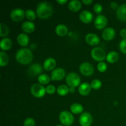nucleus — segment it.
<instances>
[{
	"instance_id": "16",
	"label": "nucleus",
	"mask_w": 126,
	"mask_h": 126,
	"mask_svg": "<svg viewBox=\"0 0 126 126\" xmlns=\"http://www.w3.org/2000/svg\"><path fill=\"white\" fill-rule=\"evenodd\" d=\"M79 18L84 23H89L93 19V15L90 11H83L80 13Z\"/></svg>"
},
{
	"instance_id": "1",
	"label": "nucleus",
	"mask_w": 126,
	"mask_h": 126,
	"mask_svg": "<svg viewBox=\"0 0 126 126\" xmlns=\"http://www.w3.org/2000/svg\"><path fill=\"white\" fill-rule=\"evenodd\" d=\"M33 54L30 49L28 48H22L16 53V60L20 63L27 65L30 63L33 59Z\"/></svg>"
},
{
	"instance_id": "30",
	"label": "nucleus",
	"mask_w": 126,
	"mask_h": 126,
	"mask_svg": "<svg viewBox=\"0 0 126 126\" xmlns=\"http://www.w3.org/2000/svg\"><path fill=\"white\" fill-rule=\"evenodd\" d=\"M25 15L30 20H33L36 18V14L34 11L32 9H27L25 11Z\"/></svg>"
},
{
	"instance_id": "18",
	"label": "nucleus",
	"mask_w": 126,
	"mask_h": 126,
	"mask_svg": "<svg viewBox=\"0 0 126 126\" xmlns=\"http://www.w3.org/2000/svg\"><path fill=\"white\" fill-rule=\"evenodd\" d=\"M55 65H56V61L53 58H47L44 62V68L47 71H50L54 69Z\"/></svg>"
},
{
	"instance_id": "17",
	"label": "nucleus",
	"mask_w": 126,
	"mask_h": 126,
	"mask_svg": "<svg viewBox=\"0 0 126 126\" xmlns=\"http://www.w3.org/2000/svg\"><path fill=\"white\" fill-rule=\"evenodd\" d=\"M91 86L88 82H83L79 86L78 91L82 95H87L91 92Z\"/></svg>"
},
{
	"instance_id": "13",
	"label": "nucleus",
	"mask_w": 126,
	"mask_h": 126,
	"mask_svg": "<svg viewBox=\"0 0 126 126\" xmlns=\"http://www.w3.org/2000/svg\"><path fill=\"white\" fill-rule=\"evenodd\" d=\"M115 36V31L111 27H108L103 30L102 32V37L106 41H110L113 39Z\"/></svg>"
},
{
	"instance_id": "35",
	"label": "nucleus",
	"mask_w": 126,
	"mask_h": 126,
	"mask_svg": "<svg viewBox=\"0 0 126 126\" xmlns=\"http://www.w3.org/2000/svg\"><path fill=\"white\" fill-rule=\"evenodd\" d=\"M46 91L47 94H53L55 92V87L53 85H49L46 87Z\"/></svg>"
},
{
	"instance_id": "37",
	"label": "nucleus",
	"mask_w": 126,
	"mask_h": 126,
	"mask_svg": "<svg viewBox=\"0 0 126 126\" xmlns=\"http://www.w3.org/2000/svg\"><path fill=\"white\" fill-rule=\"evenodd\" d=\"M120 34L124 39L126 38V29L125 28H123L120 32Z\"/></svg>"
},
{
	"instance_id": "42",
	"label": "nucleus",
	"mask_w": 126,
	"mask_h": 126,
	"mask_svg": "<svg viewBox=\"0 0 126 126\" xmlns=\"http://www.w3.org/2000/svg\"><path fill=\"white\" fill-rule=\"evenodd\" d=\"M61 126V125H57V126Z\"/></svg>"
},
{
	"instance_id": "25",
	"label": "nucleus",
	"mask_w": 126,
	"mask_h": 126,
	"mask_svg": "<svg viewBox=\"0 0 126 126\" xmlns=\"http://www.w3.org/2000/svg\"><path fill=\"white\" fill-rule=\"evenodd\" d=\"M71 111L74 114H79L83 111V107L81 104L78 103H75L71 105L70 107Z\"/></svg>"
},
{
	"instance_id": "8",
	"label": "nucleus",
	"mask_w": 126,
	"mask_h": 126,
	"mask_svg": "<svg viewBox=\"0 0 126 126\" xmlns=\"http://www.w3.org/2000/svg\"><path fill=\"white\" fill-rule=\"evenodd\" d=\"M79 70L84 76H91L93 74L94 69L92 64L88 62H84L80 65Z\"/></svg>"
},
{
	"instance_id": "3",
	"label": "nucleus",
	"mask_w": 126,
	"mask_h": 126,
	"mask_svg": "<svg viewBox=\"0 0 126 126\" xmlns=\"http://www.w3.org/2000/svg\"><path fill=\"white\" fill-rule=\"evenodd\" d=\"M59 119L63 125L69 126L71 125L73 123L74 116L70 112L68 111H63L60 113Z\"/></svg>"
},
{
	"instance_id": "12",
	"label": "nucleus",
	"mask_w": 126,
	"mask_h": 126,
	"mask_svg": "<svg viewBox=\"0 0 126 126\" xmlns=\"http://www.w3.org/2000/svg\"><path fill=\"white\" fill-rule=\"evenodd\" d=\"M65 76V71L62 68L54 69L51 73V79L54 81H60Z\"/></svg>"
},
{
	"instance_id": "7",
	"label": "nucleus",
	"mask_w": 126,
	"mask_h": 126,
	"mask_svg": "<svg viewBox=\"0 0 126 126\" xmlns=\"http://www.w3.org/2000/svg\"><path fill=\"white\" fill-rule=\"evenodd\" d=\"M11 18L15 22H19L23 20L25 17L24 10L21 8H16L12 10L10 14Z\"/></svg>"
},
{
	"instance_id": "32",
	"label": "nucleus",
	"mask_w": 126,
	"mask_h": 126,
	"mask_svg": "<svg viewBox=\"0 0 126 126\" xmlns=\"http://www.w3.org/2000/svg\"><path fill=\"white\" fill-rule=\"evenodd\" d=\"M97 69H98V71H100V72H104L107 70V65L103 62H101L99 63L97 65Z\"/></svg>"
},
{
	"instance_id": "4",
	"label": "nucleus",
	"mask_w": 126,
	"mask_h": 126,
	"mask_svg": "<svg viewBox=\"0 0 126 126\" xmlns=\"http://www.w3.org/2000/svg\"><path fill=\"white\" fill-rule=\"evenodd\" d=\"M66 82L70 87H75L79 86L81 82V79L78 74L71 72L66 76Z\"/></svg>"
},
{
	"instance_id": "26",
	"label": "nucleus",
	"mask_w": 126,
	"mask_h": 126,
	"mask_svg": "<svg viewBox=\"0 0 126 126\" xmlns=\"http://www.w3.org/2000/svg\"><path fill=\"white\" fill-rule=\"evenodd\" d=\"M9 62V57L7 54L3 51L0 52V65L1 66H6Z\"/></svg>"
},
{
	"instance_id": "11",
	"label": "nucleus",
	"mask_w": 126,
	"mask_h": 126,
	"mask_svg": "<svg viewBox=\"0 0 126 126\" xmlns=\"http://www.w3.org/2000/svg\"><path fill=\"white\" fill-rule=\"evenodd\" d=\"M108 23L107 18L103 15H98L94 21V25L97 29H102L107 25Z\"/></svg>"
},
{
	"instance_id": "38",
	"label": "nucleus",
	"mask_w": 126,
	"mask_h": 126,
	"mask_svg": "<svg viewBox=\"0 0 126 126\" xmlns=\"http://www.w3.org/2000/svg\"><path fill=\"white\" fill-rule=\"evenodd\" d=\"M111 7L113 9H116L118 8V4L116 2H114V1H113V2H111Z\"/></svg>"
},
{
	"instance_id": "28",
	"label": "nucleus",
	"mask_w": 126,
	"mask_h": 126,
	"mask_svg": "<svg viewBox=\"0 0 126 126\" xmlns=\"http://www.w3.org/2000/svg\"><path fill=\"white\" fill-rule=\"evenodd\" d=\"M9 33V28L3 23L0 24V36L4 37L7 36Z\"/></svg>"
},
{
	"instance_id": "31",
	"label": "nucleus",
	"mask_w": 126,
	"mask_h": 126,
	"mask_svg": "<svg viewBox=\"0 0 126 126\" xmlns=\"http://www.w3.org/2000/svg\"><path fill=\"white\" fill-rule=\"evenodd\" d=\"M91 86V87L94 89H98L102 86V82L98 79H94L92 81Z\"/></svg>"
},
{
	"instance_id": "36",
	"label": "nucleus",
	"mask_w": 126,
	"mask_h": 126,
	"mask_svg": "<svg viewBox=\"0 0 126 126\" xmlns=\"http://www.w3.org/2000/svg\"><path fill=\"white\" fill-rule=\"evenodd\" d=\"M102 9H103L102 6L100 3H96L94 6V10L97 14L101 13L102 11Z\"/></svg>"
},
{
	"instance_id": "22",
	"label": "nucleus",
	"mask_w": 126,
	"mask_h": 126,
	"mask_svg": "<svg viewBox=\"0 0 126 126\" xmlns=\"http://www.w3.org/2000/svg\"><path fill=\"white\" fill-rule=\"evenodd\" d=\"M81 7V3L78 0H72L70 1L68 4V8L71 11H79Z\"/></svg>"
},
{
	"instance_id": "40",
	"label": "nucleus",
	"mask_w": 126,
	"mask_h": 126,
	"mask_svg": "<svg viewBox=\"0 0 126 126\" xmlns=\"http://www.w3.org/2000/svg\"><path fill=\"white\" fill-rule=\"evenodd\" d=\"M58 3L60 4H65L66 2H67V0H57Z\"/></svg>"
},
{
	"instance_id": "27",
	"label": "nucleus",
	"mask_w": 126,
	"mask_h": 126,
	"mask_svg": "<svg viewBox=\"0 0 126 126\" xmlns=\"http://www.w3.org/2000/svg\"><path fill=\"white\" fill-rule=\"evenodd\" d=\"M68 92H70V91H69V88L67 86H66V85H60V86H59L57 88V93L59 94L60 95H66L68 93Z\"/></svg>"
},
{
	"instance_id": "41",
	"label": "nucleus",
	"mask_w": 126,
	"mask_h": 126,
	"mask_svg": "<svg viewBox=\"0 0 126 126\" xmlns=\"http://www.w3.org/2000/svg\"><path fill=\"white\" fill-rule=\"evenodd\" d=\"M69 91H70L71 93H73V92L75 91V87H70V88L69 89Z\"/></svg>"
},
{
	"instance_id": "20",
	"label": "nucleus",
	"mask_w": 126,
	"mask_h": 126,
	"mask_svg": "<svg viewBox=\"0 0 126 126\" xmlns=\"http://www.w3.org/2000/svg\"><path fill=\"white\" fill-rule=\"evenodd\" d=\"M12 43L11 39L7 38H3L1 39L0 43V47L1 49L3 50H7L10 49L12 47Z\"/></svg>"
},
{
	"instance_id": "33",
	"label": "nucleus",
	"mask_w": 126,
	"mask_h": 126,
	"mask_svg": "<svg viewBox=\"0 0 126 126\" xmlns=\"http://www.w3.org/2000/svg\"><path fill=\"white\" fill-rule=\"evenodd\" d=\"M119 48L122 52L126 54V38L121 41L119 43Z\"/></svg>"
},
{
	"instance_id": "10",
	"label": "nucleus",
	"mask_w": 126,
	"mask_h": 126,
	"mask_svg": "<svg viewBox=\"0 0 126 126\" xmlns=\"http://www.w3.org/2000/svg\"><path fill=\"white\" fill-rule=\"evenodd\" d=\"M43 68L38 63H33L29 66L28 69V74L30 77H35L39 74L41 73Z\"/></svg>"
},
{
	"instance_id": "21",
	"label": "nucleus",
	"mask_w": 126,
	"mask_h": 126,
	"mask_svg": "<svg viewBox=\"0 0 126 126\" xmlns=\"http://www.w3.org/2000/svg\"><path fill=\"white\" fill-rule=\"evenodd\" d=\"M17 41L20 45L26 46L29 43V38L25 33H20L17 36Z\"/></svg>"
},
{
	"instance_id": "29",
	"label": "nucleus",
	"mask_w": 126,
	"mask_h": 126,
	"mask_svg": "<svg viewBox=\"0 0 126 126\" xmlns=\"http://www.w3.org/2000/svg\"><path fill=\"white\" fill-rule=\"evenodd\" d=\"M38 81L40 84H47L48 82H49V81H50V78L46 74H42L38 76Z\"/></svg>"
},
{
	"instance_id": "5",
	"label": "nucleus",
	"mask_w": 126,
	"mask_h": 126,
	"mask_svg": "<svg viewBox=\"0 0 126 126\" xmlns=\"http://www.w3.org/2000/svg\"><path fill=\"white\" fill-rule=\"evenodd\" d=\"M91 55L95 60L101 62L102 60L105 59L106 53L102 48L100 47H96L92 49V51H91Z\"/></svg>"
},
{
	"instance_id": "14",
	"label": "nucleus",
	"mask_w": 126,
	"mask_h": 126,
	"mask_svg": "<svg viewBox=\"0 0 126 126\" xmlns=\"http://www.w3.org/2000/svg\"><path fill=\"white\" fill-rule=\"evenodd\" d=\"M117 17L120 20L126 22V4L120 5L116 10Z\"/></svg>"
},
{
	"instance_id": "6",
	"label": "nucleus",
	"mask_w": 126,
	"mask_h": 126,
	"mask_svg": "<svg viewBox=\"0 0 126 126\" xmlns=\"http://www.w3.org/2000/svg\"><path fill=\"white\" fill-rule=\"evenodd\" d=\"M46 88L41 84L36 83L31 87V92L32 95L35 97L40 98L43 97L46 93Z\"/></svg>"
},
{
	"instance_id": "23",
	"label": "nucleus",
	"mask_w": 126,
	"mask_h": 126,
	"mask_svg": "<svg viewBox=\"0 0 126 126\" xmlns=\"http://www.w3.org/2000/svg\"><path fill=\"white\" fill-rule=\"evenodd\" d=\"M56 33L59 36H65L68 33V28L66 25L63 24H59L55 28Z\"/></svg>"
},
{
	"instance_id": "34",
	"label": "nucleus",
	"mask_w": 126,
	"mask_h": 126,
	"mask_svg": "<svg viewBox=\"0 0 126 126\" xmlns=\"http://www.w3.org/2000/svg\"><path fill=\"white\" fill-rule=\"evenodd\" d=\"M24 126H35V121L32 118H28L25 120Z\"/></svg>"
},
{
	"instance_id": "39",
	"label": "nucleus",
	"mask_w": 126,
	"mask_h": 126,
	"mask_svg": "<svg viewBox=\"0 0 126 126\" xmlns=\"http://www.w3.org/2000/svg\"><path fill=\"white\" fill-rule=\"evenodd\" d=\"M82 1L85 4H89L92 2V0H82Z\"/></svg>"
},
{
	"instance_id": "2",
	"label": "nucleus",
	"mask_w": 126,
	"mask_h": 126,
	"mask_svg": "<svg viewBox=\"0 0 126 126\" xmlns=\"http://www.w3.org/2000/svg\"><path fill=\"white\" fill-rule=\"evenodd\" d=\"M36 13L39 18H47L50 17L52 14L53 7L49 2H41L38 5Z\"/></svg>"
},
{
	"instance_id": "9",
	"label": "nucleus",
	"mask_w": 126,
	"mask_h": 126,
	"mask_svg": "<svg viewBox=\"0 0 126 126\" xmlns=\"http://www.w3.org/2000/svg\"><path fill=\"white\" fill-rule=\"evenodd\" d=\"M92 116L90 113L84 112L79 117V124L81 126H90L92 123Z\"/></svg>"
},
{
	"instance_id": "19",
	"label": "nucleus",
	"mask_w": 126,
	"mask_h": 126,
	"mask_svg": "<svg viewBox=\"0 0 126 126\" xmlns=\"http://www.w3.org/2000/svg\"><path fill=\"white\" fill-rule=\"evenodd\" d=\"M22 30L26 33H32L35 30V25L33 22L30 21H25L22 25Z\"/></svg>"
},
{
	"instance_id": "15",
	"label": "nucleus",
	"mask_w": 126,
	"mask_h": 126,
	"mask_svg": "<svg viewBox=\"0 0 126 126\" xmlns=\"http://www.w3.org/2000/svg\"><path fill=\"white\" fill-rule=\"evenodd\" d=\"M86 41L90 45L95 46L98 44L100 39L98 36L94 33H88L86 36Z\"/></svg>"
},
{
	"instance_id": "24",
	"label": "nucleus",
	"mask_w": 126,
	"mask_h": 126,
	"mask_svg": "<svg viewBox=\"0 0 126 126\" xmlns=\"http://www.w3.org/2000/svg\"><path fill=\"white\" fill-rule=\"evenodd\" d=\"M119 59V54L115 51H111L107 55V60L110 63H114Z\"/></svg>"
}]
</instances>
